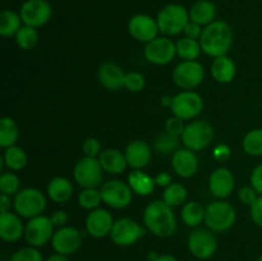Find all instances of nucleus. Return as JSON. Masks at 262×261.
<instances>
[{"instance_id": "obj_1", "label": "nucleus", "mask_w": 262, "mask_h": 261, "mask_svg": "<svg viewBox=\"0 0 262 261\" xmlns=\"http://www.w3.org/2000/svg\"><path fill=\"white\" fill-rule=\"evenodd\" d=\"M142 217L146 229L156 237L168 238L176 233V214L173 212V207L165 204L163 200L148 204L143 210Z\"/></svg>"}, {"instance_id": "obj_2", "label": "nucleus", "mask_w": 262, "mask_h": 261, "mask_svg": "<svg viewBox=\"0 0 262 261\" xmlns=\"http://www.w3.org/2000/svg\"><path fill=\"white\" fill-rule=\"evenodd\" d=\"M202 51L212 58L227 55L233 44L232 27L224 20H214L205 26L200 38Z\"/></svg>"}, {"instance_id": "obj_3", "label": "nucleus", "mask_w": 262, "mask_h": 261, "mask_svg": "<svg viewBox=\"0 0 262 261\" xmlns=\"http://www.w3.org/2000/svg\"><path fill=\"white\" fill-rule=\"evenodd\" d=\"M159 31L166 37L179 35L183 32L189 22V13L183 5L168 4L158 13L156 17Z\"/></svg>"}, {"instance_id": "obj_4", "label": "nucleus", "mask_w": 262, "mask_h": 261, "mask_svg": "<svg viewBox=\"0 0 262 261\" xmlns=\"http://www.w3.org/2000/svg\"><path fill=\"white\" fill-rule=\"evenodd\" d=\"M235 219H237V212L234 207L229 202L223 200H217L207 205L205 211V224L214 233L229 230L234 225Z\"/></svg>"}, {"instance_id": "obj_5", "label": "nucleus", "mask_w": 262, "mask_h": 261, "mask_svg": "<svg viewBox=\"0 0 262 261\" xmlns=\"http://www.w3.org/2000/svg\"><path fill=\"white\" fill-rule=\"evenodd\" d=\"M13 207L19 216L32 219L45 211L46 197L37 188H23L14 196Z\"/></svg>"}, {"instance_id": "obj_6", "label": "nucleus", "mask_w": 262, "mask_h": 261, "mask_svg": "<svg viewBox=\"0 0 262 261\" xmlns=\"http://www.w3.org/2000/svg\"><path fill=\"white\" fill-rule=\"evenodd\" d=\"M215 136V130L212 125L207 120L200 119L193 120L186 125L181 141L184 147L192 151H201L206 148L212 142Z\"/></svg>"}, {"instance_id": "obj_7", "label": "nucleus", "mask_w": 262, "mask_h": 261, "mask_svg": "<svg viewBox=\"0 0 262 261\" xmlns=\"http://www.w3.org/2000/svg\"><path fill=\"white\" fill-rule=\"evenodd\" d=\"M146 234V229L130 217H120L115 220L113 224L112 232L109 237L113 243L120 247H128L137 243L143 235Z\"/></svg>"}, {"instance_id": "obj_8", "label": "nucleus", "mask_w": 262, "mask_h": 261, "mask_svg": "<svg viewBox=\"0 0 262 261\" xmlns=\"http://www.w3.org/2000/svg\"><path fill=\"white\" fill-rule=\"evenodd\" d=\"M205 79V68L197 60H183L174 68L173 81L184 91H192Z\"/></svg>"}, {"instance_id": "obj_9", "label": "nucleus", "mask_w": 262, "mask_h": 261, "mask_svg": "<svg viewBox=\"0 0 262 261\" xmlns=\"http://www.w3.org/2000/svg\"><path fill=\"white\" fill-rule=\"evenodd\" d=\"M188 250L199 260L212 257L217 250V241L209 228H194L188 237Z\"/></svg>"}, {"instance_id": "obj_10", "label": "nucleus", "mask_w": 262, "mask_h": 261, "mask_svg": "<svg viewBox=\"0 0 262 261\" xmlns=\"http://www.w3.org/2000/svg\"><path fill=\"white\" fill-rule=\"evenodd\" d=\"M54 225L50 217L45 215H38L28 220L25 227V240L28 246L32 247H42L48 245L54 235Z\"/></svg>"}, {"instance_id": "obj_11", "label": "nucleus", "mask_w": 262, "mask_h": 261, "mask_svg": "<svg viewBox=\"0 0 262 261\" xmlns=\"http://www.w3.org/2000/svg\"><path fill=\"white\" fill-rule=\"evenodd\" d=\"M102 171L99 159L84 156L74 165V181L83 188H96L102 182Z\"/></svg>"}, {"instance_id": "obj_12", "label": "nucleus", "mask_w": 262, "mask_h": 261, "mask_svg": "<svg viewBox=\"0 0 262 261\" xmlns=\"http://www.w3.org/2000/svg\"><path fill=\"white\" fill-rule=\"evenodd\" d=\"M100 192H101L102 202L113 209H124L132 202V188L129 184L119 179L105 182Z\"/></svg>"}, {"instance_id": "obj_13", "label": "nucleus", "mask_w": 262, "mask_h": 261, "mask_svg": "<svg viewBox=\"0 0 262 261\" xmlns=\"http://www.w3.org/2000/svg\"><path fill=\"white\" fill-rule=\"evenodd\" d=\"M170 110L173 115L183 120L194 119L204 110V100L194 91L179 92L173 97Z\"/></svg>"}, {"instance_id": "obj_14", "label": "nucleus", "mask_w": 262, "mask_h": 261, "mask_svg": "<svg viewBox=\"0 0 262 261\" xmlns=\"http://www.w3.org/2000/svg\"><path fill=\"white\" fill-rule=\"evenodd\" d=\"M23 25L38 28L45 26L53 15V8L48 0H26L19 10Z\"/></svg>"}, {"instance_id": "obj_15", "label": "nucleus", "mask_w": 262, "mask_h": 261, "mask_svg": "<svg viewBox=\"0 0 262 261\" xmlns=\"http://www.w3.org/2000/svg\"><path fill=\"white\" fill-rule=\"evenodd\" d=\"M176 55V44L166 36H158L145 46V58L155 66H166L173 61Z\"/></svg>"}, {"instance_id": "obj_16", "label": "nucleus", "mask_w": 262, "mask_h": 261, "mask_svg": "<svg viewBox=\"0 0 262 261\" xmlns=\"http://www.w3.org/2000/svg\"><path fill=\"white\" fill-rule=\"evenodd\" d=\"M55 253L64 256H71L76 253L82 246V233L76 227H61L55 230L51 240Z\"/></svg>"}, {"instance_id": "obj_17", "label": "nucleus", "mask_w": 262, "mask_h": 261, "mask_svg": "<svg viewBox=\"0 0 262 261\" xmlns=\"http://www.w3.org/2000/svg\"><path fill=\"white\" fill-rule=\"evenodd\" d=\"M128 32L135 40L148 44L158 37L160 31L155 18L143 13H138L128 20Z\"/></svg>"}, {"instance_id": "obj_18", "label": "nucleus", "mask_w": 262, "mask_h": 261, "mask_svg": "<svg viewBox=\"0 0 262 261\" xmlns=\"http://www.w3.org/2000/svg\"><path fill=\"white\" fill-rule=\"evenodd\" d=\"M115 220H113V215L105 209L91 210L86 217V230L90 235H92L96 240L104 238L110 235L113 224Z\"/></svg>"}, {"instance_id": "obj_19", "label": "nucleus", "mask_w": 262, "mask_h": 261, "mask_svg": "<svg viewBox=\"0 0 262 261\" xmlns=\"http://www.w3.org/2000/svg\"><path fill=\"white\" fill-rule=\"evenodd\" d=\"M199 158L189 148H178L171 156V168L182 178H191L199 170Z\"/></svg>"}, {"instance_id": "obj_20", "label": "nucleus", "mask_w": 262, "mask_h": 261, "mask_svg": "<svg viewBox=\"0 0 262 261\" xmlns=\"http://www.w3.org/2000/svg\"><path fill=\"white\" fill-rule=\"evenodd\" d=\"M234 176L228 168H217L210 174L209 188L216 199H227L234 189Z\"/></svg>"}, {"instance_id": "obj_21", "label": "nucleus", "mask_w": 262, "mask_h": 261, "mask_svg": "<svg viewBox=\"0 0 262 261\" xmlns=\"http://www.w3.org/2000/svg\"><path fill=\"white\" fill-rule=\"evenodd\" d=\"M25 227L17 212H2L0 214V238L4 242H17L25 237Z\"/></svg>"}, {"instance_id": "obj_22", "label": "nucleus", "mask_w": 262, "mask_h": 261, "mask_svg": "<svg viewBox=\"0 0 262 261\" xmlns=\"http://www.w3.org/2000/svg\"><path fill=\"white\" fill-rule=\"evenodd\" d=\"M125 72L120 68L118 64L107 61L100 66L97 71V78L99 82L110 91H119L122 87H124Z\"/></svg>"}, {"instance_id": "obj_23", "label": "nucleus", "mask_w": 262, "mask_h": 261, "mask_svg": "<svg viewBox=\"0 0 262 261\" xmlns=\"http://www.w3.org/2000/svg\"><path fill=\"white\" fill-rule=\"evenodd\" d=\"M128 165L132 169H141L148 165L151 160V147L142 140L132 141L124 151Z\"/></svg>"}, {"instance_id": "obj_24", "label": "nucleus", "mask_w": 262, "mask_h": 261, "mask_svg": "<svg viewBox=\"0 0 262 261\" xmlns=\"http://www.w3.org/2000/svg\"><path fill=\"white\" fill-rule=\"evenodd\" d=\"M211 76L219 83H229L234 79L237 73V67L235 63L227 55L217 56L214 58L211 63Z\"/></svg>"}, {"instance_id": "obj_25", "label": "nucleus", "mask_w": 262, "mask_h": 261, "mask_svg": "<svg viewBox=\"0 0 262 261\" xmlns=\"http://www.w3.org/2000/svg\"><path fill=\"white\" fill-rule=\"evenodd\" d=\"M99 161L104 171L110 174H120L128 166L125 155L117 148H106L99 155Z\"/></svg>"}, {"instance_id": "obj_26", "label": "nucleus", "mask_w": 262, "mask_h": 261, "mask_svg": "<svg viewBox=\"0 0 262 261\" xmlns=\"http://www.w3.org/2000/svg\"><path fill=\"white\" fill-rule=\"evenodd\" d=\"M48 196L56 204H64L73 196V186L68 178L55 177L48 184Z\"/></svg>"}, {"instance_id": "obj_27", "label": "nucleus", "mask_w": 262, "mask_h": 261, "mask_svg": "<svg viewBox=\"0 0 262 261\" xmlns=\"http://www.w3.org/2000/svg\"><path fill=\"white\" fill-rule=\"evenodd\" d=\"M189 20L196 22L201 26H207L212 23L216 17V7L210 0H199L189 8Z\"/></svg>"}, {"instance_id": "obj_28", "label": "nucleus", "mask_w": 262, "mask_h": 261, "mask_svg": "<svg viewBox=\"0 0 262 261\" xmlns=\"http://www.w3.org/2000/svg\"><path fill=\"white\" fill-rule=\"evenodd\" d=\"M128 184L138 196H148L155 189V178L148 176L141 169H133L128 176Z\"/></svg>"}, {"instance_id": "obj_29", "label": "nucleus", "mask_w": 262, "mask_h": 261, "mask_svg": "<svg viewBox=\"0 0 262 261\" xmlns=\"http://www.w3.org/2000/svg\"><path fill=\"white\" fill-rule=\"evenodd\" d=\"M19 137V128L15 120L10 117H4L0 120V146L3 148L12 147Z\"/></svg>"}, {"instance_id": "obj_30", "label": "nucleus", "mask_w": 262, "mask_h": 261, "mask_svg": "<svg viewBox=\"0 0 262 261\" xmlns=\"http://www.w3.org/2000/svg\"><path fill=\"white\" fill-rule=\"evenodd\" d=\"M22 23L20 14L9 9L2 10L0 13V35L3 37L15 36L22 27Z\"/></svg>"}, {"instance_id": "obj_31", "label": "nucleus", "mask_w": 262, "mask_h": 261, "mask_svg": "<svg viewBox=\"0 0 262 261\" xmlns=\"http://www.w3.org/2000/svg\"><path fill=\"white\" fill-rule=\"evenodd\" d=\"M205 211L206 209L200 202L189 201L182 207L181 217L186 225L197 228L202 222H205Z\"/></svg>"}, {"instance_id": "obj_32", "label": "nucleus", "mask_w": 262, "mask_h": 261, "mask_svg": "<svg viewBox=\"0 0 262 261\" xmlns=\"http://www.w3.org/2000/svg\"><path fill=\"white\" fill-rule=\"evenodd\" d=\"M28 156L26 151L19 146H12L5 148V153L2 158V163L5 164L10 170L18 171L22 170L27 165Z\"/></svg>"}, {"instance_id": "obj_33", "label": "nucleus", "mask_w": 262, "mask_h": 261, "mask_svg": "<svg viewBox=\"0 0 262 261\" xmlns=\"http://www.w3.org/2000/svg\"><path fill=\"white\" fill-rule=\"evenodd\" d=\"M177 55L183 60H196L201 54L202 48L200 40H193L189 37H182L176 42Z\"/></svg>"}, {"instance_id": "obj_34", "label": "nucleus", "mask_w": 262, "mask_h": 261, "mask_svg": "<svg viewBox=\"0 0 262 261\" xmlns=\"http://www.w3.org/2000/svg\"><path fill=\"white\" fill-rule=\"evenodd\" d=\"M187 188L181 183H171L166 188H164L163 192V201L168 204L169 206L176 207L181 206L187 200Z\"/></svg>"}, {"instance_id": "obj_35", "label": "nucleus", "mask_w": 262, "mask_h": 261, "mask_svg": "<svg viewBox=\"0 0 262 261\" xmlns=\"http://www.w3.org/2000/svg\"><path fill=\"white\" fill-rule=\"evenodd\" d=\"M242 147L251 156L262 155V128L250 130L242 141Z\"/></svg>"}, {"instance_id": "obj_36", "label": "nucleus", "mask_w": 262, "mask_h": 261, "mask_svg": "<svg viewBox=\"0 0 262 261\" xmlns=\"http://www.w3.org/2000/svg\"><path fill=\"white\" fill-rule=\"evenodd\" d=\"M15 37V42L22 50H32L38 44V32L36 28L31 26H22L18 31Z\"/></svg>"}, {"instance_id": "obj_37", "label": "nucleus", "mask_w": 262, "mask_h": 261, "mask_svg": "<svg viewBox=\"0 0 262 261\" xmlns=\"http://www.w3.org/2000/svg\"><path fill=\"white\" fill-rule=\"evenodd\" d=\"M179 142H182L181 137H177V136L165 132L161 133V135H159L156 137L155 142H154V147H155V150L158 153L168 155V154H174L178 150Z\"/></svg>"}, {"instance_id": "obj_38", "label": "nucleus", "mask_w": 262, "mask_h": 261, "mask_svg": "<svg viewBox=\"0 0 262 261\" xmlns=\"http://www.w3.org/2000/svg\"><path fill=\"white\" fill-rule=\"evenodd\" d=\"M102 202L101 192L97 188H83L78 194V205L84 210H95Z\"/></svg>"}, {"instance_id": "obj_39", "label": "nucleus", "mask_w": 262, "mask_h": 261, "mask_svg": "<svg viewBox=\"0 0 262 261\" xmlns=\"http://www.w3.org/2000/svg\"><path fill=\"white\" fill-rule=\"evenodd\" d=\"M20 181L17 174L8 171L3 173L0 177V191L2 193L8 194V196H15L19 192Z\"/></svg>"}, {"instance_id": "obj_40", "label": "nucleus", "mask_w": 262, "mask_h": 261, "mask_svg": "<svg viewBox=\"0 0 262 261\" xmlns=\"http://www.w3.org/2000/svg\"><path fill=\"white\" fill-rule=\"evenodd\" d=\"M9 261H45L40 251L32 246L22 247L10 256Z\"/></svg>"}, {"instance_id": "obj_41", "label": "nucleus", "mask_w": 262, "mask_h": 261, "mask_svg": "<svg viewBox=\"0 0 262 261\" xmlns=\"http://www.w3.org/2000/svg\"><path fill=\"white\" fill-rule=\"evenodd\" d=\"M145 84V77H143V74H141L140 72H128V73L125 74L124 87L128 91L140 92L142 91Z\"/></svg>"}, {"instance_id": "obj_42", "label": "nucleus", "mask_w": 262, "mask_h": 261, "mask_svg": "<svg viewBox=\"0 0 262 261\" xmlns=\"http://www.w3.org/2000/svg\"><path fill=\"white\" fill-rule=\"evenodd\" d=\"M184 129H186V124H184V120L182 118L173 117L168 118L165 122V132L170 133V135L177 136V137H182Z\"/></svg>"}, {"instance_id": "obj_43", "label": "nucleus", "mask_w": 262, "mask_h": 261, "mask_svg": "<svg viewBox=\"0 0 262 261\" xmlns=\"http://www.w3.org/2000/svg\"><path fill=\"white\" fill-rule=\"evenodd\" d=\"M82 150H83L84 156H89V158H99V155L101 154V143H100V141L97 138L89 137L82 143Z\"/></svg>"}, {"instance_id": "obj_44", "label": "nucleus", "mask_w": 262, "mask_h": 261, "mask_svg": "<svg viewBox=\"0 0 262 261\" xmlns=\"http://www.w3.org/2000/svg\"><path fill=\"white\" fill-rule=\"evenodd\" d=\"M257 197H258V193L256 192V189L253 188L252 186L242 187V188L238 191V199H239V201L242 202L243 205H248V206H251V205L257 200Z\"/></svg>"}, {"instance_id": "obj_45", "label": "nucleus", "mask_w": 262, "mask_h": 261, "mask_svg": "<svg viewBox=\"0 0 262 261\" xmlns=\"http://www.w3.org/2000/svg\"><path fill=\"white\" fill-rule=\"evenodd\" d=\"M202 32H204V28H202V26L199 25V23H196V22H192V20H189V22L187 23L186 28H184V31H183V33L186 37L193 38V40H200L202 36Z\"/></svg>"}, {"instance_id": "obj_46", "label": "nucleus", "mask_w": 262, "mask_h": 261, "mask_svg": "<svg viewBox=\"0 0 262 261\" xmlns=\"http://www.w3.org/2000/svg\"><path fill=\"white\" fill-rule=\"evenodd\" d=\"M251 217L253 223L258 227L262 228V196H258L257 200L251 205Z\"/></svg>"}, {"instance_id": "obj_47", "label": "nucleus", "mask_w": 262, "mask_h": 261, "mask_svg": "<svg viewBox=\"0 0 262 261\" xmlns=\"http://www.w3.org/2000/svg\"><path fill=\"white\" fill-rule=\"evenodd\" d=\"M251 186L256 189L260 196H262V164L256 166L251 173Z\"/></svg>"}, {"instance_id": "obj_48", "label": "nucleus", "mask_w": 262, "mask_h": 261, "mask_svg": "<svg viewBox=\"0 0 262 261\" xmlns=\"http://www.w3.org/2000/svg\"><path fill=\"white\" fill-rule=\"evenodd\" d=\"M51 223H53L54 227L56 228H61V227H66V224L68 223V214L63 210H56L51 214L50 216Z\"/></svg>"}, {"instance_id": "obj_49", "label": "nucleus", "mask_w": 262, "mask_h": 261, "mask_svg": "<svg viewBox=\"0 0 262 261\" xmlns=\"http://www.w3.org/2000/svg\"><path fill=\"white\" fill-rule=\"evenodd\" d=\"M214 158L216 159L217 161L223 163V161H227L228 159L230 158V148L229 146L227 145H217L216 147L214 148V153H212Z\"/></svg>"}, {"instance_id": "obj_50", "label": "nucleus", "mask_w": 262, "mask_h": 261, "mask_svg": "<svg viewBox=\"0 0 262 261\" xmlns=\"http://www.w3.org/2000/svg\"><path fill=\"white\" fill-rule=\"evenodd\" d=\"M155 183L156 186L166 188V187L170 186V184L173 183V178H171L170 174L166 173V171H161V173H159L158 176L155 177Z\"/></svg>"}, {"instance_id": "obj_51", "label": "nucleus", "mask_w": 262, "mask_h": 261, "mask_svg": "<svg viewBox=\"0 0 262 261\" xmlns=\"http://www.w3.org/2000/svg\"><path fill=\"white\" fill-rule=\"evenodd\" d=\"M12 205H13V202H12V200H10V196L2 193V197H0V211L2 212L9 211V209Z\"/></svg>"}, {"instance_id": "obj_52", "label": "nucleus", "mask_w": 262, "mask_h": 261, "mask_svg": "<svg viewBox=\"0 0 262 261\" xmlns=\"http://www.w3.org/2000/svg\"><path fill=\"white\" fill-rule=\"evenodd\" d=\"M45 261H71V260L68 258V256L59 255V253H54V255L49 256Z\"/></svg>"}, {"instance_id": "obj_53", "label": "nucleus", "mask_w": 262, "mask_h": 261, "mask_svg": "<svg viewBox=\"0 0 262 261\" xmlns=\"http://www.w3.org/2000/svg\"><path fill=\"white\" fill-rule=\"evenodd\" d=\"M155 261H178L174 256L168 255V253H164V255H159V257Z\"/></svg>"}, {"instance_id": "obj_54", "label": "nucleus", "mask_w": 262, "mask_h": 261, "mask_svg": "<svg viewBox=\"0 0 262 261\" xmlns=\"http://www.w3.org/2000/svg\"><path fill=\"white\" fill-rule=\"evenodd\" d=\"M171 101H173V97L171 96H164L163 99H161V104L165 105V106L168 107L171 106Z\"/></svg>"}, {"instance_id": "obj_55", "label": "nucleus", "mask_w": 262, "mask_h": 261, "mask_svg": "<svg viewBox=\"0 0 262 261\" xmlns=\"http://www.w3.org/2000/svg\"><path fill=\"white\" fill-rule=\"evenodd\" d=\"M257 261H262V253H261V256H260V257H258V260Z\"/></svg>"}]
</instances>
